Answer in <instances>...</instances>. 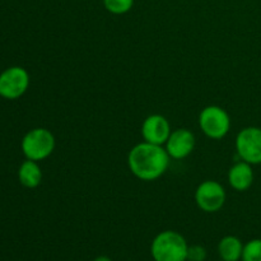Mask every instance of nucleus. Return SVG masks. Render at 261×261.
I'll return each instance as SVG.
<instances>
[{
	"mask_svg": "<svg viewBox=\"0 0 261 261\" xmlns=\"http://www.w3.org/2000/svg\"><path fill=\"white\" fill-rule=\"evenodd\" d=\"M171 157L163 145L142 142L127 154V166L133 175L142 181H154L165 175Z\"/></svg>",
	"mask_w": 261,
	"mask_h": 261,
	"instance_id": "nucleus-1",
	"label": "nucleus"
},
{
	"mask_svg": "<svg viewBox=\"0 0 261 261\" xmlns=\"http://www.w3.org/2000/svg\"><path fill=\"white\" fill-rule=\"evenodd\" d=\"M188 250L185 237L171 229L160 232L150 245V255L154 261H186Z\"/></svg>",
	"mask_w": 261,
	"mask_h": 261,
	"instance_id": "nucleus-2",
	"label": "nucleus"
},
{
	"mask_svg": "<svg viewBox=\"0 0 261 261\" xmlns=\"http://www.w3.org/2000/svg\"><path fill=\"white\" fill-rule=\"evenodd\" d=\"M55 137L53 133L46 127H35L30 130L27 134L23 137L20 148L27 160L40 161L46 160L53 154L55 149Z\"/></svg>",
	"mask_w": 261,
	"mask_h": 261,
	"instance_id": "nucleus-3",
	"label": "nucleus"
},
{
	"mask_svg": "<svg viewBox=\"0 0 261 261\" xmlns=\"http://www.w3.org/2000/svg\"><path fill=\"white\" fill-rule=\"evenodd\" d=\"M199 127L211 139H223L231 129V117L223 107L211 105L199 114Z\"/></svg>",
	"mask_w": 261,
	"mask_h": 261,
	"instance_id": "nucleus-4",
	"label": "nucleus"
},
{
	"mask_svg": "<svg viewBox=\"0 0 261 261\" xmlns=\"http://www.w3.org/2000/svg\"><path fill=\"white\" fill-rule=\"evenodd\" d=\"M234 145L242 161L252 166L261 165V127L247 126L240 130Z\"/></svg>",
	"mask_w": 261,
	"mask_h": 261,
	"instance_id": "nucleus-5",
	"label": "nucleus"
},
{
	"mask_svg": "<svg viewBox=\"0 0 261 261\" xmlns=\"http://www.w3.org/2000/svg\"><path fill=\"white\" fill-rule=\"evenodd\" d=\"M226 198L223 185L214 180L203 181L195 191L196 205L205 213H216L221 211L226 203Z\"/></svg>",
	"mask_w": 261,
	"mask_h": 261,
	"instance_id": "nucleus-6",
	"label": "nucleus"
},
{
	"mask_svg": "<svg viewBox=\"0 0 261 261\" xmlns=\"http://www.w3.org/2000/svg\"><path fill=\"white\" fill-rule=\"evenodd\" d=\"M30 74L22 66H10L0 74V94L5 99H17L27 92Z\"/></svg>",
	"mask_w": 261,
	"mask_h": 261,
	"instance_id": "nucleus-7",
	"label": "nucleus"
},
{
	"mask_svg": "<svg viewBox=\"0 0 261 261\" xmlns=\"http://www.w3.org/2000/svg\"><path fill=\"white\" fill-rule=\"evenodd\" d=\"M140 132H142L144 142L157 145H165L172 130H171L170 122L165 116L160 114H153L145 117Z\"/></svg>",
	"mask_w": 261,
	"mask_h": 261,
	"instance_id": "nucleus-8",
	"label": "nucleus"
},
{
	"mask_svg": "<svg viewBox=\"0 0 261 261\" xmlns=\"http://www.w3.org/2000/svg\"><path fill=\"white\" fill-rule=\"evenodd\" d=\"M165 148L172 160H184L189 157L195 148V135L184 127L173 130L166 142Z\"/></svg>",
	"mask_w": 261,
	"mask_h": 261,
	"instance_id": "nucleus-9",
	"label": "nucleus"
},
{
	"mask_svg": "<svg viewBox=\"0 0 261 261\" xmlns=\"http://www.w3.org/2000/svg\"><path fill=\"white\" fill-rule=\"evenodd\" d=\"M254 170H252V165L245 162V161H240V162L234 163L228 171V184L233 190L246 191L254 184Z\"/></svg>",
	"mask_w": 261,
	"mask_h": 261,
	"instance_id": "nucleus-10",
	"label": "nucleus"
},
{
	"mask_svg": "<svg viewBox=\"0 0 261 261\" xmlns=\"http://www.w3.org/2000/svg\"><path fill=\"white\" fill-rule=\"evenodd\" d=\"M18 178L20 185L27 189H36L42 181V171L38 162L25 160L18 168Z\"/></svg>",
	"mask_w": 261,
	"mask_h": 261,
	"instance_id": "nucleus-11",
	"label": "nucleus"
},
{
	"mask_svg": "<svg viewBox=\"0 0 261 261\" xmlns=\"http://www.w3.org/2000/svg\"><path fill=\"white\" fill-rule=\"evenodd\" d=\"M244 251V244L236 236H226L219 241L218 255L223 261H240Z\"/></svg>",
	"mask_w": 261,
	"mask_h": 261,
	"instance_id": "nucleus-12",
	"label": "nucleus"
},
{
	"mask_svg": "<svg viewBox=\"0 0 261 261\" xmlns=\"http://www.w3.org/2000/svg\"><path fill=\"white\" fill-rule=\"evenodd\" d=\"M241 261H261V239L250 240L244 245Z\"/></svg>",
	"mask_w": 261,
	"mask_h": 261,
	"instance_id": "nucleus-13",
	"label": "nucleus"
},
{
	"mask_svg": "<svg viewBox=\"0 0 261 261\" xmlns=\"http://www.w3.org/2000/svg\"><path fill=\"white\" fill-rule=\"evenodd\" d=\"M103 5L111 14L121 15L132 10L134 0H103Z\"/></svg>",
	"mask_w": 261,
	"mask_h": 261,
	"instance_id": "nucleus-14",
	"label": "nucleus"
},
{
	"mask_svg": "<svg viewBox=\"0 0 261 261\" xmlns=\"http://www.w3.org/2000/svg\"><path fill=\"white\" fill-rule=\"evenodd\" d=\"M206 250L200 245H193L189 246L188 250V261H205Z\"/></svg>",
	"mask_w": 261,
	"mask_h": 261,
	"instance_id": "nucleus-15",
	"label": "nucleus"
},
{
	"mask_svg": "<svg viewBox=\"0 0 261 261\" xmlns=\"http://www.w3.org/2000/svg\"><path fill=\"white\" fill-rule=\"evenodd\" d=\"M93 261H112L111 259H110L109 256H105V255H102V256H98L96 257Z\"/></svg>",
	"mask_w": 261,
	"mask_h": 261,
	"instance_id": "nucleus-16",
	"label": "nucleus"
},
{
	"mask_svg": "<svg viewBox=\"0 0 261 261\" xmlns=\"http://www.w3.org/2000/svg\"><path fill=\"white\" fill-rule=\"evenodd\" d=\"M218 261H223V260H222V259H219V260H218Z\"/></svg>",
	"mask_w": 261,
	"mask_h": 261,
	"instance_id": "nucleus-17",
	"label": "nucleus"
},
{
	"mask_svg": "<svg viewBox=\"0 0 261 261\" xmlns=\"http://www.w3.org/2000/svg\"><path fill=\"white\" fill-rule=\"evenodd\" d=\"M0 97H2V94H0Z\"/></svg>",
	"mask_w": 261,
	"mask_h": 261,
	"instance_id": "nucleus-18",
	"label": "nucleus"
},
{
	"mask_svg": "<svg viewBox=\"0 0 261 261\" xmlns=\"http://www.w3.org/2000/svg\"><path fill=\"white\" fill-rule=\"evenodd\" d=\"M186 261H188V260H186Z\"/></svg>",
	"mask_w": 261,
	"mask_h": 261,
	"instance_id": "nucleus-19",
	"label": "nucleus"
}]
</instances>
